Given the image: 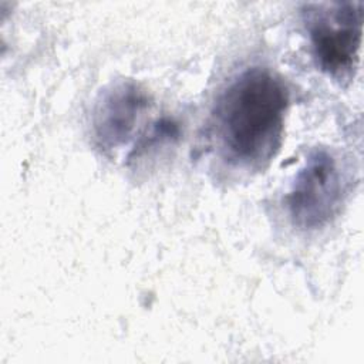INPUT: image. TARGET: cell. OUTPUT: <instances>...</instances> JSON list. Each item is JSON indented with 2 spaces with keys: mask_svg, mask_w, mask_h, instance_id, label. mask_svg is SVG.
I'll list each match as a JSON object with an SVG mask.
<instances>
[{
  "mask_svg": "<svg viewBox=\"0 0 364 364\" xmlns=\"http://www.w3.org/2000/svg\"><path fill=\"white\" fill-rule=\"evenodd\" d=\"M344 193V176L336 156L327 149H314L286 196L289 218L301 230L324 228L340 212Z\"/></svg>",
  "mask_w": 364,
  "mask_h": 364,
  "instance_id": "3",
  "label": "cell"
},
{
  "mask_svg": "<svg viewBox=\"0 0 364 364\" xmlns=\"http://www.w3.org/2000/svg\"><path fill=\"white\" fill-rule=\"evenodd\" d=\"M148 108L146 92L132 81H121L105 90L92 112V131L101 149L124 145Z\"/></svg>",
  "mask_w": 364,
  "mask_h": 364,
  "instance_id": "4",
  "label": "cell"
},
{
  "mask_svg": "<svg viewBox=\"0 0 364 364\" xmlns=\"http://www.w3.org/2000/svg\"><path fill=\"white\" fill-rule=\"evenodd\" d=\"M289 91L267 68L250 67L219 94L212 111V136L220 156L232 166L259 171L283 141Z\"/></svg>",
  "mask_w": 364,
  "mask_h": 364,
  "instance_id": "1",
  "label": "cell"
},
{
  "mask_svg": "<svg viewBox=\"0 0 364 364\" xmlns=\"http://www.w3.org/2000/svg\"><path fill=\"white\" fill-rule=\"evenodd\" d=\"M363 1L311 4L304 11L313 57L328 77L351 80L360 55Z\"/></svg>",
  "mask_w": 364,
  "mask_h": 364,
  "instance_id": "2",
  "label": "cell"
}]
</instances>
